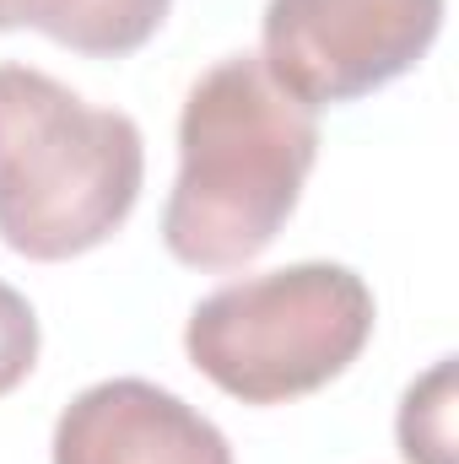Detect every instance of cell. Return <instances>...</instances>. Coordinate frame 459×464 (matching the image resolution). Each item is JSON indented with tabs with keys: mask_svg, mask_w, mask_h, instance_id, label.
I'll return each instance as SVG.
<instances>
[{
	"mask_svg": "<svg viewBox=\"0 0 459 464\" xmlns=\"http://www.w3.org/2000/svg\"><path fill=\"white\" fill-rule=\"evenodd\" d=\"M319 162V119L259 54L217 60L179 114V179L162 206V243L179 265L238 270L259 259Z\"/></svg>",
	"mask_w": 459,
	"mask_h": 464,
	"instance_id": "obj_1",
	"label": "cell"
},
{
	"mask_svg": "<svg viewBox=\"0 0 459 464\" xmlns=\"http://www.w3.org/2000/svg\"><path fill=\"white\" fill-rule=\"evenodd\" d=\"M146 179L141 124L33 65H0V243L54 265L109 243Z\"/></svg>",
	"mask_w": 459,
	"mask_h": 464,
	"instance_id": "obj_2",
	"label": "cell"
},
{
	"mask_svg": "<svg viewBox=\"0 0 459 464\" xmlns=\"http://www.w3.org/2000/svg\"><path fill=\"white\" fill-rule=\"evenodd\" d=\"M373 341V292L351 265L303 259L243 276L195 303L190 362L243 405H287L362 356Z\"/></svg>",
	"mask_w": 459,
	"mask_h": 464,
	"instance_id": "obj_3",
	"label": "cell"
},
{
	"mask_svg": "<svg viewBox=\"0 0 459 464\" xmlns=\"http://www.w3.org/2000/svg\"><path fill=\"white\" fill-rule=\"evenodd\" d=\"M438 27L444 0H270L259 60L298 103L330 109L405 76Z\"/></svg>",
	"mask_w": 459,
	"mask_h": 464,
	"instance_id": "obj_4",
	"label": "cell"
},
{
	"mask_svg": "<svg viewBox=\"0 0 459 464\" xmlns=\"http://www.w3.org/2000/svg\"><path fill=\"white\" fill-rule=\"evenodd\" d=\"M54 464H232L217 421L146 378H103L54 421Z\"/></svg>",
	"mask_w": 459,
	"mask_h": 464,
	"instance_id": "obj_5",
	"label": "cell"
},
{
	"mask_svg": "<svg viewBox=\"0 0 459 464\" xmlns=\"http://www.w3.org/2000/svg\"><path fill=\"white\" fill-rule=\"evenodd\" d=\"M173 0H0V33H44L87 60H124L157 38Z\"/></svg>",
	"mask_w": 459,
	"mask_h": 464,
	"instance_id": "obj_6",
	"label": "cell"
},
{
	"mask_svg": "<svg viewBox=\"0 0 459 464\" xmlns=\"http://www.w3.org/2000/svg\"><path fill=\"white\" fill-rule=\"evenodd\" d=\"M454 356L433 362L400 400V454L405 464H454Z\"/></svg>",
	"mask_w": 459,
	"mask_h": 464,
	"instance_id": "obj_7",
	"label": "cell"
},
{
	"mask_svg": "<svg viewBox=\"0 0 459 464\" xmlns=\"http://www.w3.org/2000/svg\"><path fill=\"white\" fill-rule=\"evenodd\" d=\"M38 362V314L33 303L0 281V394H11Z\"/></svg>",
	"mask_w": 459,
	"mask_h": 464,
	"instance_id": "obj_8",
	"label": "cell"
}]
</instances>
